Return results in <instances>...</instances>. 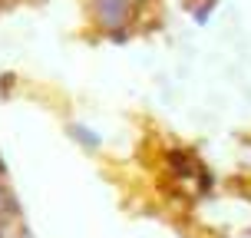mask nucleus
Masks as SVG:
<instances>
[{
    "instance_id": "f257e3e1",
    "label": "nucleus",
    "mask_w": 251,
    "mask_h": 238,
    "mask_svg": "<svg viewBox=\"0 0 251 238\" xmlns=\"http://www.w3.org/2000/svg\"><path fill=\"white\" fill-rule=\"evenodd\" d=\"M93 10L106 30H119L129 17V0H93Z\"/></svg>"
},
{
    "instance_id": "f03ea898",
    "label": "nucleus",
    "mask_w": 251,
    "mask_h": 238,
    "mask_svg": "<svg viewBox=\"0 0 251 238\" xmlns=\"http://www.w3.org/2000/svg\"><path fill=\"white\" fill-rule=\"evenodd\" d=\"M66 132H70V139H73V142L86 146V149H100V146H102V136H100V132H93V129H89V126H83V123H73Z\"/></svg>"
},
{
    "instance_id": "7ed1b4c3",
    "label": "nucleus",
    "mask_w": 251,
    "mask_h": 238,
    "mask_svg": "<svg viewBox=\"0 0 251 238\" xmlns=\"http://www.w3.org/2000/svg\"><path fill=\"white\" fill-rule=\"evenodd\" d=\"M0 215H17V199L7 192V185H0Z\"/></svg>"
},
{
    "instance_id": "20e7f679",
    "label": "nucleus",
    "mask_w": 251,
    "mask_h": 238,
    "mask_svg": "<svg viewBox=\"0 0 251 238\" xmlns=\"http://www.w3.org/2000/svg\"><path fill=\"white\" fill-rule=\"evenodd\" d=\"M17 238H37V235H33L30 228H20V235H17Z\"/></svg>"
},
{
    "instance_id": "39448f33",
    "label": "nucleus",
    "mask_w": 251,
    "mask_h": 238,
    "mask_svg": "<svg viewBox=\"0 0 251 238\" xmlns=\"http://www.w3.org/2000/svg\"><path fill=\"white\" fill-rule=\"evenodd\" d=\"M0 238H3V232H0Z\"/></svg>"
}]
</instances>
